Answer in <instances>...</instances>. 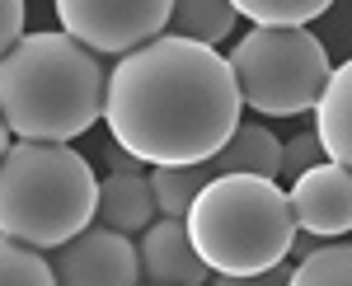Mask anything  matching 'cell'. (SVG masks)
<instances>
[{
  "label": "cell",
  "instance_id": "7",
  "mask_svg": "<svg viewBox=\"0 0 352 286\" xmlns=\"http://www.w3.org/2000/svg\"><path fill=\"white\" fill-rule=\"evenodd\" d=\"M56 286H141V258L132 234H118L99 221H89L80 234L47 249Z\"/></svg>",
  "mask_w": 352,
  "mask_h": 286
},
{
  "label": "cell",
  "instance_id": "6",
  "mask_svg": "<svg viewBox=\"0 0 352 286\" xmlns=\"http://www.w3.org/2000/svg\"><path fill=\"white\" fill-rule=\"evenodd\" d=\"M61 33L99 56H127L132 47L160 38L174 0H52Z\"/></svg>",
  "mask_w": 352,
  "mask_h": 286
},
{
  "label": "cell",
  "instance_id": "16",
  "mask_svg": "<svg viewBox=\"0 0 352 286\" xmlns=\"http://www.w3.org/2000/svg\"><path fill=\"white\" fill-rule=\"evenodd\" d=\"M324 160V146H320V136H315V127L300 131V136H292V141H282V179H296V174H305L310 164H320Z\"/></svg>",
  "mask_w": 352,
  "mask_h": 286
},
{
  "label": "cell",
  "instance_id": "13",
  "mask_svg": "<svg viewBox=\"0 0 352 286\" xmlns=\"http://www.w3.org/2000/svg\"><path fill=\"white\" fill-rule=\"evenodd\" d=\"M287 286H352V239L320 244L305 258H296Z\"/></svg>",
  "mask_w": 352,
  "mask_h": 286
},
{
  "label": "cell",
  "instance_id": "17",
  "mask_svg": "<svg viewBox=\"0 0 352 286\" xmlns=\"http://www.w3.org/2000/svg\"><path fill=\"white\" fill-rule=\"evenodd\" d=\"M292 282V263H272V267H263V272H249V277H226V272H212L207 277V286H287Z\"/></svg>",
  "mask_w": 352,
  "mask_h": 286
},
{
  "label": "cell",
  "instance_id": "2",
  "mask_svg": "<svg viewBox=\"0 0 352 286\" xmlns=\"http://www.w3.org/2000/svg\"><path fill=\"white\" fill-rule=\"evenodd\" d=\"M109 66L71 33H24L0 56V118L19 141H76L104 118Z\"/></svg>",
  "mask_w": 352,
  "mask_h": 286
},
{
  "label": "cell",
  "instance_id": "11",
  "mask_svg": "<svg viewBox=\"0 0 352 286\" xmlns=\"http://www.w3.org/2000/svg\"><path fill=\"white\" fill-rule=\"evenodd\" d=\"M315 136L324 146V160L352 169V56L329 71V85L315 104Z\"/></svg>",
  "mask_w": 352,
  "mask_h": 286
},
{
  "label": "cell",
  "instance_id": "14",
  "mask_svg": "<svg viewBox=\"0 0 352 286\" xmlns=\"http://www.w3.org/2000/svg\"><path fill=\"white\" fill-rule=\"evenodd\" d=\"M230 5H235V14L254 19V28H305L333 0H230Z\"/></svg>",
  "mask_w": 352,
  "mask_h": 286
},
{
  "label": "cell",
  "instance_id": "5",
  "mask_svg": "<svg viewBox=\"0 0 352 286\" xmlns=\"http://www.w3.org/2000/svg\"><path fill=\"white\" fill-rule=\"evenodd\" d=\"M226 61L235 71L240 104L263 118L315 113L333 71L324 43L305 28H249Z\"/></svg>",
  "mask_w": 352,
  "mask_h": 286
},
{
  "label": "cell",
  "instance_id": "4",
  "mask_svg": "<svg viewBox=\"0 0 352 286\" xmlns=\"http://www.w3.org/2000/svg\"><path fill=\"white\" fill-rule=\"evenodd\" d=\"M99 179L89 160L56 141H10L0 155V234L56 249L94 221Z\"/></svg>",
  "mask_w": 352,
  "mask_h": 286
},
{
  "label": "cell",
  "instance_id": "18",
  "mask_svg": "<svg viewBox=\"0 0 352 286\" xmlns=\"http://www.w3.org/2000/svg\"><path fill=\"white\" fill-rule=\"evenodd\" d=\"M24 38V0H0V56Z\"/></svg>",
  "mask_w": 352,
  "mask_h": 286
},
{
  "label": "cell",
  "instance_id": "8",
  "mask_svg": "<svg viewBox=\"0 0 352 286\" xmlns=\"http://www.w3.org/2000/svg\"><path fill=\"white\" fill-rule=\"evenodd\" d=\"M287 202H292L296 230L315 234V239H338V234H348L352 230V169L333 164V160L310 164L305 174L292 179Z\"/></svg>",
  "mask_w": 352,
  "mask_h": 286
},
{
  "label": "cell",
  "instance_id": "3",
  "mask_svg": "<svg viewBox=\"0 0 352 286\" xmlns=\"http://www.w3.org/2000/svg\"><path fill=\"white\" fill-rule=\"evenodd\" d=\"M197 258L207 272L226 277H249L292 254L296 221L287 192L263 174H221L202 183L184 216Z\"/></svg>",
  "mask_w": 352,
  "mask_h": 286
},
{
  "label": "cell",
  "instance_id": "9",
  "mask_svg": "<svg viewBox=\"0 0 352 286\" xmlns=\"http://www.w3.org/2000/svg\"><path fill=\"white\" fill-rule=\"evenodd\" d=\"M136 258H141V282L146 286H207V263L197 258L184 221L155 216L141 239H136Z\"/></svg>",
  "mask_w": 352,
  "mask_h": 286
},
{
  "label": "cell",
  "instance_id": "1",
  "mask_svg": "<svg viewBox=\"0 0 352 286\" xmlns=\"http://www.w3.org/2000/svg\"><path fill=\"white\" fill-rule=\"evenodd\" d=\"M235 71L217 47L188 38H151L118 56L104 89L113 146L141 164H197L240 127Z\"/></svg>",
  "mask_w": 352,
  "mask_h": 286
},
{
  "label": "cell",
  "instance_id": "12",
  "mask_svg": "<svg viewBox=\"0 0 352 286\" xmlns=\"http://www.w3.org/2000/svg\"><path fill=\"white\" fill-rule=\"evenodd\" d=\"M235 19H240V14H235L230 0H174L164 33H169V38L202 43V47H221V43L235 33Z\"/></svg>",
  "mask_w": 352,
  "mask_h": 286
},
{
  "label": "cell",
  "instance_id": "19",
  "mask_svg": "<svg viewBox=\"0 0 352 286\" xmlns=\"http://www.w3.org/2000/svg\"><path fill=\"white\" fill-rule=\"evenodd\" d=\"M10 151V127H5V118H0V155Z\"/></svg>",
  "mask_w": 352,
  "mask_h": 286
},
{
  "label": "cell",
  "instance_id": "10",
  "mask_svg": "<svg viewBox=\"0 0 352 286\" xmlns=\"http://www.w3.org/2000/svg\"><path fill=\"white\" fill-rule=\"evenodd\" d=\"M155 192H151V174L141 169H109V179H99V197H94V221L118 234H141L155 221Z\"/></svg>",
  "mask_w": 352,
  "mask_h": 286
},
{
  "label": "cell",
  "instance_id": "15",
  "mask_svg": "<svg viewBox=\"0 0 352 286\" xmlns=\"http://www.w3.org/2000/svg\"><path fill=\"white\" fill-rule=\"evenodd\" d=\"M0 286H56L43 249H28L19 239L0 234Z\"/></svg>",
  "mask_w": 352,
  "mask_h": 286
}]
</instances>
